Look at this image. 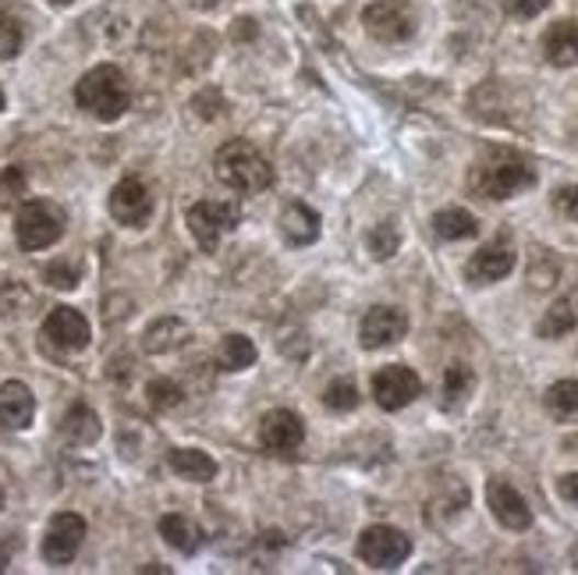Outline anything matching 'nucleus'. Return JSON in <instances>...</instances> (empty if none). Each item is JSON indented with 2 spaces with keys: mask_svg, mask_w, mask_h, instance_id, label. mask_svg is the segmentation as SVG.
I'll return each mask as SVG.
<instances>
[{
  "mask_svg": "<svg viewBox=\"0 0 578 575\" xmlns=\"http://www.w3.org/2000/svg\"><path fill=\"white\" fill-rule=\"evenodd\" d=\"M75 103H79L89 117L111 125V121L125 117V111L132 108V86L117 65H97L93 71L82 75L79 86H75Z\"/></svg>",
  "mask_w": 578,
  "mask_h": 575,
  "instance_id": "nucleus-1",
  "label": "nucleus"
},
{
  "mask_svg": "<svg viewBox=\"0 0 578 575\" xmlns=\"http://www.w3.org/2000/svg\"><path fill=\"white\" fill-rule=\"evenodd\" d=\"M536 185V168L514 149H490L473 171V189L486 200H511Z\"/></svg>",
  "mask_w": 578,
  "mask_h": 575,
  "instance_id": "nucleus-2",
  "label": "nucleus"
},
{
  "mask_svg": "<svg viewBox=\"0 0 578 575\" xmlns=\"http://www.w3.org/2000/svg\"><path fill=\"white\" fill-rule=\"evenodd\" d=\"M213 168H217V178L227 189H238V192H263L273 185L270 160L246 139L224 143L217 149V157H213Z\"/></svg>",
  "mask_w": 578,
  "mask_h": 575,
  "instance_id": "nucleus-3",
  "label": "nucleus"
},
{
  "mask_svg": "<svg viewBox=\"0 0 578 575\" xmlns=\"http://www.w3.org/2000/svg\"><path fill=\"white\" fill-rule=\"evenodd\" d=\"M65 235V214L47 200H29L14 217V238L25 252H39Z\"/></svg>",
  "mask_w": 578,
  "mask_h": 575,
  "instance_id": "nucleus-4",
  "label": "nucleus"
},
{
  "mask_svg": "<svg viewBox=\"0 0 578 575\" xmlns=\"http://www.w3.org/2000/svg\"><path fill=\"white\" fill-rule=\"evenodd\" d=\"M238 221H241L238 203H224V200H203V203L189 206V214H185L189 232L203 246V252H217L220 238L231 235L238 228Z\"/></svg>",
  "mask_w": 578,
  "mask_h": 575,
  "instance_id": "nucleus-5",
  "label": "nucleus"
},
{
  "mask_svg": "<svg viewBox=\"0 0 578 575\" xmlns=\"http://www.w3.org/2000/svg\"><path fill=\"white\" fill-rule=\"evenodd\" d=\"M362 25L366 33L379 43H405L416 36V8L408 0H373V4L362 11Z\"/></svg>",
  "mask_w": 578,
  "mask_h": 575,
  "instance_id": "nucleus-6",
  "label": "nucleus"
},
{
  "mask_svg": "<svg viewBox=\"0 0 578 575\" xmlns=\"http://www.w3.org/2000/svg\"><path fill=\"white\" fill-rule=\"evenodd\" d=\"M355 551L370 568L384 572V568H398V565L408 562V554H412V540L394 526H370L366 533L359 537Z\"/></svg>",
  "mask_w": 578,
  "mask_h": 575,
  "instance_id": "nucleus-7",
  "label": "nucleus"
},
{
  "mask_svg": "<svg viewBox=\"0 0 578 575\" xmlns=\"http://www.w3.org/2000/svg\"><path fill=\"white\" fill-rule=\"evenodd\" d=\"M82 540H86V519L75 516V511H60V516L50 519L47 533H43V562L60 568L68 565L75 554L82 551Z\"/></svg>",
  "mask_w": 578,
  "mask_h": 575,
  "instance_id": "nucleus-8",
  "label": "nucleus"
},
{
  "mask_svg": "<svg viewBox=\"0 0 578 575\" xmlns=\"http://www.w3.org/2000/svg\"><path fill=\"white\" fill-rule=\"evenodd\" d=\"M419 395H422V381L408 367H384L373 376V398L387 413H398V408L412 405Z\"/></svg>",
  "mask_w": 578,
  "mask_h": 575,
  "instance_id": "nucleus-9",
  "label": "nucleus"
},
{
  "mask_svg": "<svg viewBox=\"0 0 578 575\" xmlns=\"http://www.w3.org/2000/svg\"><path fill=\"white\" fill-rule=\"evenodd\" d=\"M111 217L125 228H143L154 217V192H149L139 178L117 181L111 192Z\"/></svg>",
  "mask_w": 578,
  "mask_h": 575,
  "instance_id": "nucleus-10",
  "label": "nucleus"
},
{
  "mask_svg": "<svg viewBox=\"0 0 578 575\" xmlns=\"http://www.w3.org/2000/svg\"><path fill=\"white\" fill-rule=\"evenodd\" d=\"M43 338H47L54 348L60 352H82L93 338V330H89V320L71 306H57L50 309V316L43 320Z\"/></svg>",
  "mask_w": 578,
  "mask_h": 575,
  "instance_id": "nucleus-11",
  "label": "nucleus"
},
{
  "mask_svg": "<svg viewBox=\"0 0 578 575\" xmlns=\"http://www.w3.org/2000/svg\"><path fill=\"white\" fill-rule=\"evenodd\" d=\"M405 335H408V316L394 306H373L362 316V327H359V341L362 348H370V352L401 341Z\"/></svg>",
  "mask_w": 578,
  "mask_h": 575,
  "instance_id": "nucleus-12",
  "label": "nucleus"
},
{
  "mask_svg": "<svg viewBox=\"0 0 578 575\" xmlns=\"http://www.w3.org/2000/svg\"><path fill=\"white\" fill-rule=\"evenodd\" d=\"M302 441H306V422H302V416H295L292 408H273V413L263 416L260 422V444L267 451H295L302 448Z\"/></svg>",
  "mask_w": 578,
  "mask_h": 575,
  "instance_id": "nucleus-13",
  "label": "nucleus"
},
{
  "mask_svg": "<svg viewBox=\"0 0 578 575\" xmlns=\"http://www.w3.org/2000/svg\"><path fill=\"white\" fill-rule=\"evenodd\" d=\"M486 501H490L494 519L505 529L522 533V529L532 526V508L525 505V497L514 491L508 480H490V487H486Z\"/></svg>",
  "mask_w": 578,
  "mask_h": 575,
  "instance_id": "nucleus-14",
  "label": "nucleus"
},
{
  "mask_svg": "<svg viewBox=\"0 0 578 575\" xmlns=\"http://www.w3.org/2000/svg\"><path fill=\"white\" fill-rule=\"evenodd\" d=\"M514 270V249L508 241H490V246H483L473 260L465 263V278L473 284H497L500 278H508Z\"/></svg>",
  "mask_w": 578,
  "mask_h": 575,
  "instance_id": "nucleus-15",
  "label": "nucleus"
},
{
  "mask_svg": "<svg viewBox=\"0 0 578 575\" xmlns=\"http://www.w3.org/2000/svg\"><path fill=\"white\" fill-rule=\"evenodd\" d=\"M36 416V398L22 381L0 384V422L8 430H25Z\"/></svg>",
  "mask_w": 578,
  "mask_h": 575,
  "instance_id": "nucleus-16",
  "label": "nucleus"
},
{
  "mask_svg": "<svg viewBox=\"0 0 578 575\" xmlns=\"http://www.w3.org/2000/svg\"><path fill=\"white\" fill-rule=\"evenodd\" d=\"M543 54L557 68H575L578 65V22H557L546 29Z\"/></svg>",
  "mask_w": 578,
  "mask_h": 575,
  "instance_id": "nucleus-17",
  "label": "nucleus"
},
{
  "mask_svg": "<svg viewBox=\"0 0 578 575\" xmlns=\"http://www.w3.org/2000/svg\"><path fill=\"white\" fill-rule=\"evenodd\" d=\"M100 416L93 413L89 405H71L65 419H60V433H65V441L75 448H86V444H97L100 441Z\"/></svg>",
  "mask_w": 578,
  "mask_h": 575,
  "instance_id": "nucleus-18",
  "label": "nucleus"
},
{
  "mask_svg": "<svg viewBox=\"0 0 578 575\" xmlns=\"http://www.w3.org/2000/svg\"><path fill=\"white\" fill-rule=\"evenodd\" d=\"M189 341V324H181L178 316H163V320L149 324L143 335V348L149 356H167Z\"/></svg>",
  "mask_w": 578,
  "mask_h": 575,
  "instance_id": "nucleus-19",
  "label": "nucleus"
},
{
  "mask_svg": "<svg viewBox=\"0 0 578 575\" xmlns=\"http://www.w3.org/2000/svg\"><path fill=\"white\" fill-rule=\"evenodd\" d=\"M281 232L292 246H313L319 238V214L306 203H292L281 217Z\"/></svg>",
  "mask_w": 578,
  "mask_h": 575,
  "instance_id": "nucleus-20",
  "label": "nucleus"
},
{
  "mask_svg": "<svg viewBox=\"0 0 578 575\" xmlns=\"http://www.w3.org/2000/svg\"><path fill=\"white\" fill-rule=\"evenodd\" d=\"M160 537L171 543V548L178 554H195L203 548V533H200V526H195L189 516H163L160 519Z\"/></svg>",
  "mask_w": 578,
  "mask_h": 575,
  "instance_id": "nucleus-21",
  "label": "nucleus"
},
{
  "mask_svg": "<svg viewBox=\"0 0 578 575\" xmlns=\"http://www.w3.org/2000/svg\"><path fill=\"white\" fill-rule=\"evenodd\" d=\"M171 469L181 480H192V483H209L213 476H217V462H213L206 451H200V448L171 451Z\"/></svg>",
  "mask_w": 578,
  "mask_h": 575,
  "instance_id": "nucleus-22",
  "label": "nucleus"
},
{
  "mask_svg": "<svg viewBox=\"0 0 578 575\" xmlns=\"http://www.w3.org/2000/svg\"><path fill=\"white\" fill-rule=\"evenodd\" d=\"M476 387V373L465 367V362H454L444 373V384H440V405L444 408H462Z\"/></svg>",
  "mask_w": 578,
  "mask_h": 575,
  "instance_id": "nucleus-23",
  "label": "nucleus"
},
{
  "mask_svg": "<svg viewBox=\"0 0 578 575\" xmlns=\"http://www.w3.org/2000/svg\"><path fill=\"white\" fill-rule=\"evenodd\" d=\"M256 359H260V352H256L252 338H246V335H227L217 345V362H220V370H227V373L249 370Z\"/></svg>",
  "mask_w": 578,
  "mask_h": 575,
  "instance_id": "nucleus-24",
  "label": "nucleus"
},
{
  "mask_svg": "<svg viewBox=\"0 0 578 575\" xmlns=\"http://www.w3.org/2000/svg\"><path fill=\"white\" fill-rule=\"evenodd\" d=\"M433 232L444 241H462V238H473L479 232V224L468 210L451 206V210H440V214L433 217Z\"/></svg>",
  "mask_w": 578,
  "mask_h": 575,
  "instance_id": "nucleus-25",
  "label": "nucleus"
},
{
  "mask_svg": "<svg viewBox=\"0 0 578 575\" xmlns=\"http://www.w3.org/2000/svg\"><path fill=\"white\" fill-rule=\"evenodd\" d=\"M575 309H571V302L568 298H560V302H554L551 309H546V316L540 320V338H546V341H554V338H565L568 330H575Z\"/></svg>",
  "mask_w": 578,
  "mask_h": 575,
  "instance_id": "nucleus-26",
  "label": "nucleus"
},
{
  "mask_svg": "<svg viewBox=\"0 0 578 575\" xmlns=\"http://www.w3.org/2000/svg\"><path fill=\"white\" fill-rule=\"evenodd\" d=\"M546 413L557 419L578 416V381H557L551 391H546Z\"/></svg>",
  "mask_w": 578,
  "mask_h": 575,
  "instance_id": "nucleus-27",
  "label": "nucleus"
},
{
  "mask_svg": "<svg viewBox=\"0 0 578 575\" xmlns=\"http://www.w3.org/2000/svg\"><path fill=\"white\" fill-rule=\"evenodd\" d=\"M398 246H401V232L394 228L390 221L376 224V228L370 232V252H373V260H390V256L398 252Z\"/></svg>",
  "mask_w": 578,
  "mask_h": 575,
  "instance_id": "nucleus-28",
  "label": "nucleus"
},
{
  "mask_svg": "<svg viewBox=\"0 0 578 575\" xmlns=\"http://www.w3.org/2000/svg\"><path fill=\"white\" fill-rule=\"evenodd\" d=\"M324 405L330 413H352V408H359V387L352 381H333L324 391Z\"/></svg>",
  "mask_w": 578,
  "mask_h": 575,
  "instance_id": "nucleus-29",
  "label": "nucleus"
},
{
  "mask_svg": "<svg viewBox=\"0 0 578 575\" xmlns=\"http://www.w3.org/2000/svg\"><path fill=\"white\" fill-rule=\"evenodd\" d=\"M146 395L157 413H167V408H178L181 402H185V395H181V387L174 381H149Z\"/></svg>",
  "mask_w": 578,
  "mask_h": 575,
  "instance_id": "nucleus-30",
  "label": "nucleus"
},
{
  "mask_svg": "<svg viewBox=\"0 0 578 575\" xmlns=\"http://www.w3.org/2000/svg\"><path fill=\"white\" fill-rule=\"evenodd\" d=\"M22 50V25L11 19L8 11H0V57H19Z\"/></svg>",
  "mask_w": 578,
  "mask_h": 575,
  "instance_id": "nucleus-31",
  "label": "nucleus"
},
{
  "mask_svg": "<svg viewBox=\"0 0 578 575\" xmlns=\"http://www.w3.org/2000/svg\"><path fill=\"white\" fill-rule=\"evenodd\" d=\"M25 192V174L19 168H8L0 174V206H11L14 200H22Z\"/></svg>",
  "mask_w": 578,
  "mask_h": 575,
  "instance_id": "nucleus-32",
  "label": "nucleus"
},
{
  "mask_svg": "<svg viewBox=\"0 0 578 575\" xmlns=\"http://www.w3.org/2000/svg\"><path fill=\"white\" fill-rule=\"evenodd\" d=\"M546 8H551V0H505V11L511 14V19H536V14H543Z\"/></svg>",
  "mask_w": 578,
  "mask_h": 575,
  "instance_id": "nucleus-33",
  "label": "nucleus"
},
{
  "mask_svg": "<svg viewBox=\"0 0 578 575\" xmlns=\"http://www.w3.org/2000/svg\"><path fill=\"white\" fill-rule=\"evenodd\" d=\"M43 278H47V284L65 288V292H71V288L79 284V270L68 267V263H50L47 270H43Z\"/></svg>",
  "mask_w": 578,
  "mask_h": 575,
  "instance_id": "nucleus-34",
  "label": "nucleus"
},
{
  "mask_svg": "<svg viewBox=\"0 0 578 575\" xmlns=\"http://www.w3.org/2000/svg\"><path fill=\"white\" fill-rule=\"evenodd\" d=\"M557 210H560V214H565L568 221H575L578 224V185H565V189H560L557 192Z\"/></svg>",
  "mask_w": 578,
  "mask_h": 575,
  "instance_id": "nucleus-35",
  "label": "nucleus"
},
{
  "mask_svg": "<svg viewBox=\"0 0 578 575\" xmlns=\"http://www.w3.org/2000/svg\"><path fill=\"white\" fill-rule=\"evenodd\" d=\"M557 494L565 497L568 505H575V508H578V473H571V476L560 480V483H557Z\"/></svg>",
  "mask_w": 578,
  "mask_h": 575,
  "instance_id": "nucleus-36",
  "label": "nucleus"
},
{
  "mask_svg": "<svg viewBox=\"0 0 578 575\" xmlns=\"http://www.w3.org/2000/svg\"><path fill=\"white\" fill-rule=\"evenodd\" d=\"M50 4H57V8H68V4H75V0H50Z\"/></svg>",
  "mask_w": 578,
  "mask_h": 575,
  "instance_id": "nucleus-37",
  "label": "nucleus"
},
{
  "mask_svg": "<svg viewBox=\"0 0 578 575\" xmlns=\"http://www.w3.org/2000/svg\"><path fill=\"white\" fill-rule=\"evenodd\" d=\"M0 508H4V487H0Z\"/></svg>",
  "mask_w": 578,
  "mask_h": 575,
  "instance_id": "nucleus-38",
  "label": "nucleus"
},
{
  "mask_svg": "<svg viewBox=\"0 0 578 575\" xmlns=\"http://www.w3.org/2000/svg\"><path fill=\"white\" fill-rule=\"evenodd\" d=\"M0 111H4V93H0Z\"/></svg>",
  "mask_w": 578,
  "mask_h": 575,
  "instance_id": "nucleus-39",
  "label": "nucleus"
},
{
  "mask_svg": "<svg viewBox=\"0 0 578 575\" xmlns=\"http://www.w3.org/2000/svg\"><path fill=\"white\" fill-rule=\"evenodd\" d=\"M200 4H217V0H200Z\"/></svg>",
  "mask_w": 578,
  "mask_h": 575,
  "instance_id": "nucleus-40",
  "label": "nucleus"
}]
</instances>
